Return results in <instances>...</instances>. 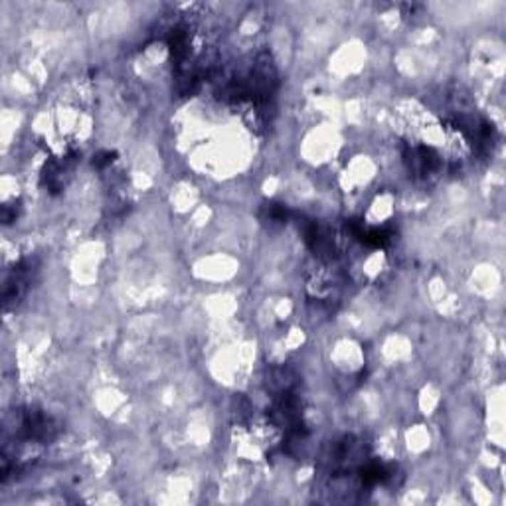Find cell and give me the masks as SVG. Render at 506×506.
Instances as JSON below:
<instances>
[{"instance_id":"cell-1","label":"cell","mask_w":506,"mask_h":506,"mask_svg":"<svg viewBox=\"0 0 506 506\" xmlns=\"http://www.w3.org/2000/svg\"><path fill=\"white\" fill-rule=\"evenodd\" d=\"M404 162L416 178L433 176L441 169L439 154L427 144H408L404 149Z\"/></svg>"},{"instance_id":"cell-4","label":"cell","mask_w":506,"mask_h":506,"mask_svg":"<svg viewBox=\"0 0 506 506\" xmlns=\"http://www.w3.org/2000/svg\"><path fill=\"white\" fill-rule=\"evenodd\" d=\"M113 160H115V152L101 151L93 157V167H97V169H105V167H109Z\"/></svg>"},{"instance_id":"cell-2","label":"cell","mask_w":506,"mask_h":506,"mask_svg":"<svg viewBox=\"0 0 506 506\" xmlns=\"http://www.w3.org/2000/svg\"><path fill=\"white\" fill-rule=\"evenodd\" d=\"M34 261L30 258L22 259L14 267L12 275L6 279V285H4V305L6 307H9L10 302H18V299L24 297V293L28 291V285L32 281V275H34Z\"/></svg>"},{"instance_id":"cell-3","label":"cell","mask_w":506,"mask_h":506,"mask_svg":"<svg viewBox=\"0 0 506 506\" xmlns=\"http://www.w3.org/2000/svg\"><path fill=\"white\" fill-rule=\"evenodd\" d=\"M263 214L269 223H285L289 220V210L281 204H267L263 208Z\"/></svg>"}]
</instances>
